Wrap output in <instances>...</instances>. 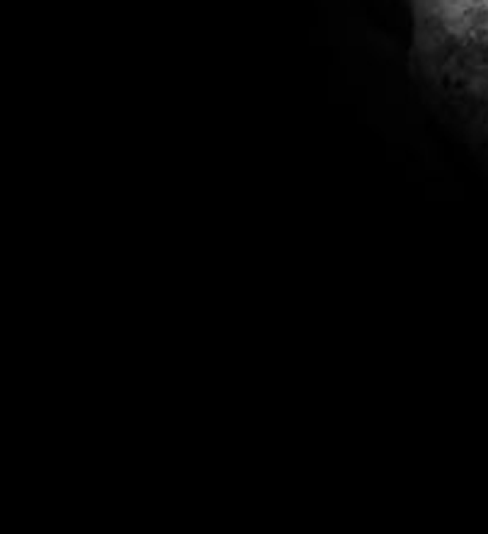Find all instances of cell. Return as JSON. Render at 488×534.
Returning a JSON list of instances; mask_svg holds the SVG:
<instances>
[{"label": "cell", "instance_id": "cell-1", "mask_svg": "<svg viewBox=\"0 0 488 534\" xmlns=\"http://www.w3.org/2000/svg\"><path fill=\"white\" fill-rule=\"evenodd\" d=\"M428 78L462 107L488 114V0H409Z\"/></svg>", "mask_w": 488, "mask_h": 534}]
</instances>
